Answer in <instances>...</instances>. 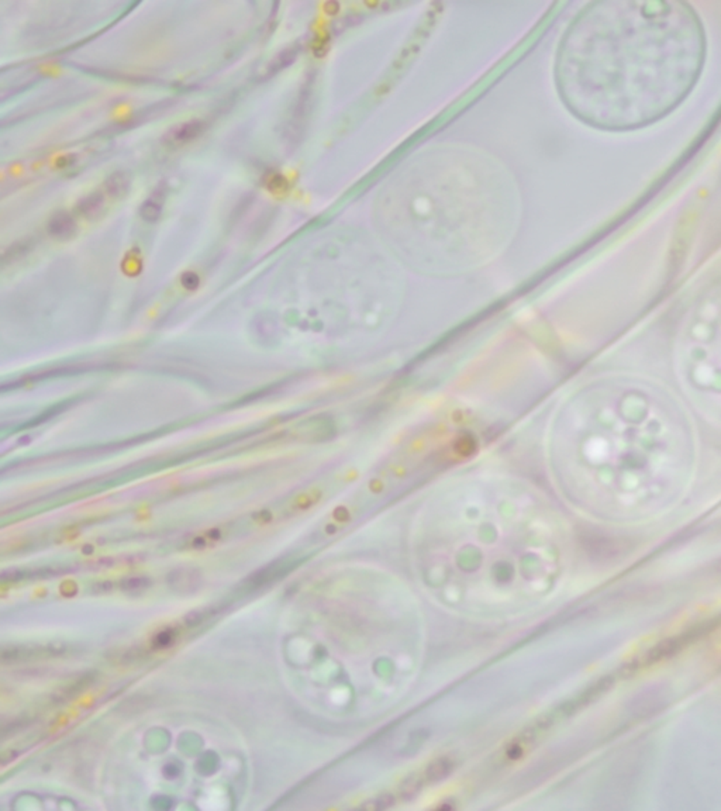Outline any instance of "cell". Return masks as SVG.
<instances>
[{
    "label": "cell",
    "mask_w": 721,
    "mask_h": 811,
    "mask_svg": "<svg viewBox=\"0 0 721 811\" xmlns=\"http://www.w3.org/2000/svg\"><path fill=\"white\" fill-rule=\"evenodd\" d=\"M572 46L581 113L614 130L670 113L695 88L706 57L700 20L680 2L596 5Z\"/></svg>",
    "instance_id": "6da1fadb"
},
{
    "label": "cell",
    "mask_w": 721,
    "mask_h": 811,
    "mask_svg": "<svg viewBox=\"0 0 721 811\" xmlns=\"http://www.w3.org/2000/svg\"><path fill=\"white\" fill-rule=\"evenodd\" d=\"M696 459L682 403L635 376L586 385L559 412L551 435V462L564 475L621 491L679 488Z\"/></svg>",
    "instance_id": "7a4b0ae2"
},
{
    "label": "cell",
    "mask_w": 721,
    "mask_h": 811,
    "mask_svg": "<svg viewBox=\"0 0 721 811\" xmlns=\"http://www.w3.org/2000/svg\"><path fill=\"white\" fill-rule=\"evenodd\" d=\"M675 362L691 401L721 427V286L700 298L685 316Z\"/></svg>",
    "instance_id": "3957f363"
},
{
    "label": "cell",
    "mask_w": 721,
    "mask_h": 811,
    "mask_svg": "<svg viewBox=\"0 0 721 811\" xmlns=\"http://www.w3.org/2000/svg\"><path fill=\"white\" fill-rule=\"evenodd\" d=\"M203 131H205L203 121L194 118V120L183 121V123L176 125L172 129H170V131L165 133L163 141L168 147H182V145H186L190 141L196 140L197 137H200V134H202Z\"/></svg>",
    "instance_id": "277c9868"
},
{
    "label": "cell",
    "mask_w": 721,
    "mask_h": 811,
    "mask_svg": "<svg viewBox=\"0 0 721 811\" xmlns=\"http://www.w3.org/2000/svg\"><path fill=\"white\" fill-rule=\"evenodd\" d=\"M77 230L76 221L73 219V216L68 212H57L55 215H53V217L50 219L48 224H47V231L51 237L57 238V239H69L75 235Z\"/></svg>",
    "instance_id": "5b68a950"
},
{
    "label": "cell",
    "mask_w": 721,
    "mask_h": 811,
    "mask_svg": "<svg viewBox=\"0 0 721 811\" xmlns=\"http://www.w3.org/2000/svg\"><path fill=\"white\" fill-rule=\"evenodd\" d=\"M165 194H167V189L164 188V185H161L149 194V197L147 200H144V203L140 208V216L144 221L155 223L159 217H161L163 209H164Z\"/></svg>",
    "instance_id": "8992f818"
},
{
    "label": "cell",
    "mask_w": 721,
    "mask_h": 811,
    "mask_svg": "<svg viewBox=\"0 0 721 811\" xmlns=\"http://www.w3.org/2000/svg\"><path fill=\"white\" fill-rule=\"evenodd\" d=\"M131 186L130 174L126 171L113 172L103 185V192L111 199H120L129 193Z\"/></svg>",
    "instance_id": "52a82bcc"
},
{
    "label": "cell",
    "mask_w": 721,
    "mask_h": 811,
    "mask_svg": "<svg viewBox=\"0 0 721 811\" xmlns=\"http://www.w3.org/2000/svg\"><path fill=\"white\" fill-rule=\"evenodd\" d=\"M104 193L93 192L85 196L81 201L77 203L76 210L86 220L98 219L104 210Z\"/></svg>",
    "instance_id": "ba28073f"
},
{
    "label": "cell",
    "mask_w": 721,
    "mask_h": 811,
    "mask_svg": "<svg viewBox=\"0 0 721 811\" xmlns=\"http://www.w3.org/2000/svg\"><path fill=\"white\" fill-rule=\"evenodd\" d=\"M453 767H454V763L448 758H439V759L434 760L432 763L428 765L426 772L423 774L424 782L432 783V782H439V781L446 779L453 772Z\"/></svg>",
    "instance_id": "9c48e42d"
},
{
    "label": "cell",
    "mask_w": 721,
    "mask_h": 811,
    "mask_svg": "<svg viewBox=\"0 0 721 811\" xmlns=\"http://www.w3.org/2000/svg\"><path fill=\"white\" fill-rule=\"evenodd\" d=\"M171 585L179 593H189L199 587V578L192 571H181L178 575L171 578Z\"/></svg>",
    "instance_id": "30bf717a"
},
{
    "label": "cell",
    "mask_w": 721,
    "mask_h": 811,
    "mask_svg": "<svg viewBox=\"0 0 721 811\" xmlns=\"http://www.w3.org/2000/svg\"><path fill=\"white\" fill-rule=\"evenodd\" d=\"M392 803H393V800L390 796H381L375 800H371V803H365L363 807L369 808V810H383V808L390 807Z\"/></svg>",
    "instance_id": "8fae6325"
},
{
    "label": "cell",
    "mask_w": 721,
    "mask_h": 811,
    "mask_svg": "<svg viewBox=\"0 0 721 811\" xmlns=\"http://www.w3.org/2000/svg\"><path fill=\"white\" fill-rule=\"evenodd\" d=\"M182 285L186 289H189V291L192 289L193 291L199 285V277H197V275L196 273H192V272L185 273L183 277H182Z\"/></svg>",
    "instance_id": "7c38bea8"
},
{
    "label": "cell",
    "mask_w": 721,
    "mask_h": 811,
    "mask_svg": "<svg viewBox=\"0 0 721 811\" xmlns=\"http://www.w3.org/2000/svg\"><path fill=\"white\" fill-rule=\"evenodd\" d=\"M147 583H148V581H145V579H133V581H129V582H126V583H125V585H126L125 587H126V589H133V590H136V589H138V587H145V586H147Z\"/></svg>",
    "instance_id": "4fadbf2b"
}]
</instances>
